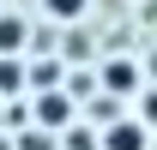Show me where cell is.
Masks as SVG:
<instances>
[{
    "mask_svg": "<svg viewBox=\"0 0 157 150\" xmlns=\"http://www.w3.org/2000/svg\"><path fill=\"white\" fill-rule=\"evenodd\" d=\"M103 150H145V120H115L103 132Z\"/></svg>",
    "mask_w": 157,
    "mask_h": 150,
    "instance_id": "cell-1",
    "label": "cell"
},
{
    "mask_svg": "<svg viewBox=\"0 0 157 150\" xmlns=\"http://www.w3.org/2000/svg\"><path fill=\"white\" fill-rule=\"evenodd\" d=\"M42 6H48V18L73 24V18H85V6H91V0H42Z\"/></svg>",
    "mask_w": 157,
    "mask_h": 150,
    "instance_id": "cell-5",
    "label": "cell"
},
{
    "mask_svg": "<svg viewBox=\"0 0 157 150\" xmlns=\"http://www.w3.org/2000/svg\"><path fill=\"white\" fill-rule=\"evenodd\" d=\"M18 78H24V66L12 54H0V90H18Z\"/></svg>",
    "mask_w": 157,
    "mask_h": 150,
    "instance_id": "cell-6",
    "label": "cell"
},
{
    "mask_svg": "<svg viewBox=\"0 0 157 150\" xmlns=\"http://www.w3.org/2000/svg\"><path fill=\"white\" fill-rule=\"evenodd\" d=\"M145 126H157V90H145V114H139Z\"/></svg>",
    "mask_w": 157,
    "mask_h": 150,
    "instance_id": "cell-8",
    "label": "cell"
},
{
    "mask_svg": "<svg viewBox=\"0 0 157 150\" xmlns=\"http://www.w3.org/2000/svg\"><path fill=\"white\" fill-rule=\"evenodd\" d=\"M36 114H42V126H67V114H73V102H67L60 90H48V96L36 102Z\"/></svg>",
    "mask_w": 157,
    "mask_h": 150,
    "instance_id": "cell-4",
    "label": "cell"
},
{
    "mask_svg": "<svg viewBox=\"0 0 157 150\" xmlns=\"http://www.w3.org/2000/svg\"><path fill=\"white\" fill-rule=\"evenodd\" d=\"M103 84H109L115 96H133L139 90V66L133 60H109V66H103Z\"/></svg>",
    "mask_w": 157,
    "mask_h": 150,
    "instance_id": "cell-2",
    "label": "cell"
},
{
    "mask_svg": "<svg viewBox=\"0 0 157 150\" xmlns=\"http://www.w3.org/2000/svg\"><path fill=\"white\" fill-rule=\"evenodd\" d=\"M67 150H97V138L91 132H67Z\"/></svg>",
    "mask_w": 157,
    "mask_h": 150,
    "instance_id": "cell-7",
    "label": "cell"
},
{
    "mask_svg": "<svg viewBox=\"0 0 157 150\" xmlns=\"http://www.w3.org/2000/svg\"><path fill=\"white\" fill-rule=\"evenodd\" d=\"M24 42H30L24 18L18 12H0V54H24Z\"/></svg>",
    "mask_w": 157,
    "mask_h": 150,
    "instance_id": "cell-3",
    "label": "cell"
},
{
    "mask_svg": "<svg viewBox=\"0 0 157 150\" xmlns=\"http://www.w3.org/2000/svg\"><path fill=\"white\" fill-rule=\"evenodd\" d=\"M18 150H48V138H36V132H30V138H18Z\"/></svg>",
    "mask_w": 157,
    "mask_h": 150,
    "instance_id": "cell-9",
    "label": "cell"
}]
</instances>
